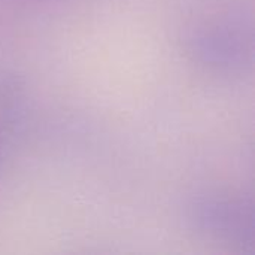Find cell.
Returning <instances> with one entry per match:
<instances>
[{
    "instance_id": "1",
    "label": "cell",
    "mask_w": 255,
    "mask_h": 255,
    "mask_svg": "<svg viewBox=\"0 0 255 255\" xmlns=\"http://www.w3.org/2000/svg\"><path fill=\"white\" fill-rule=\"evenodd\" d=\"M199 218L211 230L233 233L235 236L241 238H244V232L247 230L245 226L248 223L247 215L241 206L221 202H211L200 206Z\"/></svg>"
}]
</instances>
